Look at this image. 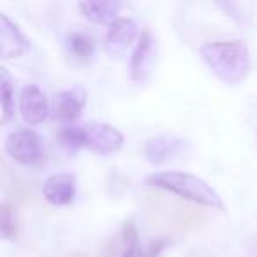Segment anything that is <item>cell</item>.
<instances>
[{
    "mask_svg": "<svg viewBox=\"0 0 257 257\" xmlns=\"http://www.w3.org/2000/svg\"><path fill=\"white\" fill-rule=\"evenodd\" d=\"M147 220L152 229L168 232H183L208 220V213L196 204H189L157 190L145 194Z\"/></svg>",
    "mask_w": 257,
    "mask_h": 257,
    "instance_id": "1",
    "label": "cell"
},
{
    "mask_svg": "<svg viewBox=\"0 0 257 257\" xmlns=\"http://www.w3.org/2000/svg\"><path fill=\"white\" fill-rule=\"evenodd\" d=\"M203 60L227 85H236L250 71L248 50L241 41H218L206 43L199 48Z\"/></svg>",
    "mask_w": 257,
    "mask_h": 257,
    "instance_id": "2",
    "label": "cell"
},
{
    "mask_svg": "<svg viewBox=\"0 0 257 257\" xmlns=\"http://www.w3.org/2000/svg\"><path fill=\"white\" fill-rule=\"evenodd\" d=\"M147 183L166 190L169 194L183 197V199H189L196 204H203V206L215 208V210H224V203H222L220 196L204 180L197 178L190 173L161 171L148 176Z\"/></svg>",
    "mask_w": 257,
    "mask_h": 257,
    "instance_id": "3",
    "label": "cell"
},
{
    "mask_svg": "<svg viewBox=\"0 0 257 257\" xmlns=\"http://www.w3.org/2000/svg\"><path fill=\"white\" fill-rule=\"evenodd\" d=\"M6 152L23 166H34L43 161V141L30 128H16L6 138Z\"/></svg>",
    "mask_w": 257,
    "mask_h": 257,
    "instance_id": "4",
    "label": "cell"
},
{
    "mask_svg": "<svg viewBox=\"0 0 257 257\" xmlns=\"http://www.w3.org/2000/svg\"><path fill=\"white\" fill-rule=\"evenodd\" d=\"M83 128V147L99 155H111L118 152L123 143L120 131L106 123H88Z\"/></svg>",
    "mask_w": 257,
    "mask_h": 257,
    "instance_id": "5",
    "label": "cell"
},
{
    "mask_svg": "<svg viewBox=\"0 0 257 257\" xmlns=\"http://www.w3.org/2000/svg\"><path fill=\"white\" fill-rule=\"evenodd\" d=\"M30 50V41L20 30L16 23L9 20L4 13H0V58L13 60L20 58Z\"/></svg>",
    "mask_w": 257,
    "mask_h": 257,
    "instance_id": "6",
    "label": "cell"
},
{
    "mask_svg": "<svg viewBox=\"0 0 257 257\" xmlns=\"http://www.w3.org/2000/svg\"><path fill=\"white\" fill-rule=\"evenodd\" d=\"M20 113L27 123L39 125L48 116V99L46 93L36 85H29L23 88L20 97Z\"/></svg>",
    "mask_w": 257,
    "mask_h": 257,
    "instance_id": "7",
    "label": "cell"
},
{
    "mask_svg": "<svg viewBox=\"0 0 257 257\" xmlns=\"http://www.w3.org/2000/svg\"><path fill=\"white\" fill-rule=\"evenodd\" d=\"M154 55V39H152L150 32H143L133 53V58H131V76L140 85H145L150 78V71L155 58Z\"/></svg>",
    "mask_w": 257,
    "mask_h": 257,
    "instance_id": "8",
    "label": "cell"
},
{
    "mask_svg": "<svg viewBox=\"0 0 257 257\" xmlns=\"http://www.w3.org/2000/svg\"><path fill=\"white\" fill-rule=\"evenodd\" d=\"M138 36V27L133 20L128 18H116L111 22L107 29V50L111 55H120L134 43Z\"/></svg>",
    "mask_w": 257,
    "mask_h": 257,
    "instance_id": "9",
    "label": "cell"
},
{
    "mask_svg": "<svg viewBox=\"0 0 257 257\" xmlns=\"http://www.w3.org/2000/svg\"><path fill=\"white\" fill-rule=\"evenodd\" d=\"M74 194H76V180L72 175L58 173V175H51L44 182V197L51 204L62 206V204L72 203Z\"/></svg>",
    "mask_w": 257,
    "mask_h": 257,
    "instance_id": "10",
    "label": "cell"
},
{
    "mask_svg": "<svg viewBox=\"0 0 257 257\" xmlns=\"http://www.w3.org/2000/svg\"><path fill=\"white\" fill-rule=\"evenodd\" d=\"M85 106V92L81 88L65 90L58 93L55 100V114L60 120H74Z\"/></svg>",
    "mask_w": 257,
    "mask_h": 257,
    "instance_id": "11",
    "label": "cell"
},
{
    "mask_svg": "<svg viewBox=\"0 0 257 257\" xmlns=\"http://www.w3.org/2000/svg\"><path fill=\"white\" fill-rule=\"evenodd\" d=\"M121 8L120 2L114 0H97V2H81L79 9L88 20L95 23H107L116 20V13Z\"/></svg>",
    "mask_w": 257,
    "mask_h": 257,
    "instance_id": "12",
    "label": "cell"
},
{
    "mask_svg": "<svg viewBox=\"0 0 257 257\" xmlns=\"http://www.w3.org/2000/svg\"><path fill=\"white\" fill-rule=\"evenodd\" d=\"M180 147H182V143L178 140H171V138H152L145 145V155L154 164H161V162L171 159L180 150Z\"/></svg>",
    "mask_w": 257,
    "mask_h": 257,
    "instance_id": "13",
    "label": "cell"
},
{
    "mask_svg": "<svg viewBox=\"0 0 257 257\" xmlns=\"http://www.w3.org/2000/svg\"><path fill=\"white\" fill-rule=\"evenodd\" d=\"M18 234V220L15 208L9 201L0 204V238L13 239Z\"/></svg>",
    "mask_w": 257,
    "mask_h": 257,
    "instance_id": "14",
    "label": "cell"
},
{
    "mask_svg": "<svg viewBox=\"0 0 257 257\" xmlns=\"http://www.w3.org/2000/svg\"><path fill=\"white\" fill-rule=\"evenodd\" d=\"M121 245H123L121 257H147L143 248L140 246V241H138V231L133 220L125 222L123 231H121Z\"/></svg>",
    "mask_w": 257,
    "mask_h": 257,
    "instance_id": "15",
    "label": "cell"
},
{
    "mask_svg": "<svg viewBox=\"0 0 257 257\" xmlns=\"http://www.w3.org/2000/svg\"><path fill=\"white\" fill-rule=\"evenodd\" d=\"M69 50L78 60L86 62L93 55V43L88 36L81 32H74L69 36Z\"/></svg>",
    "mask_w": 257,
    "mask_h": 257,
    "instance_id": "16",
    "label": "cell"
},
{
    "mask_svg": "<svg viewBox=\"0 0 257 257\" xmlns=\"http://www.w3.org/2000/svg\"><path fill=\"white\" fill-rule=\"evenodd\" d=\"M0 104L4 111V120L8 121L13 114V83L11 76L4 67H0Z\"/></svg>",
    "mask_w": 257,
    "mask_h": 257,
    "instance_id": "17",
    "label": "cell"
},
{
    "mask_svg": "<svg viewBox=\"0 0 257 257\" xmlns=\"http://www.w3.org/2000/svg\"><path fill=\"white\" fill-rule=\"evenodd\" d=\"M58 140L64 147L78 150L83 147V128L81 127H62L58 131Z\"/></svg>",
    "mask_w": 257,
    "mask_h": 257,
    "instance_id": "18",
    "label": "cell"
},
{
    "mask_svg": "<svg viewBox=\"0 0 257 257\" xmlns=\"http://www.w3.org/2000/svg\"><path fill=\"white\" fill-rule=\"evenodd\" d=\"M13 190L22 203H34L37 199V187L34 183L27 182V180H15Z\"/></svg>",
    "mask_w": 257,
    "mask_h": 257,
    "instance_id": "19",
    "label": "cell"
},
{
    "mask_svg": "<svg viewBox=\"0 0 257 257\" xmlns=\"http://www.w3.org/2000/svg\"><path fill=\"white\" fill-rule=\"evenodd\" d=\"M166 246H168V241H166V239H157V241L152 243L150 248L145 252V255L147 257H159V253H161Z\"/></svg>",
    "mask_w": 257,
    "mask_h": 257,
    "instance_id": "20",
    "label": "cell"
},
{
    "mask_svg": "<svg viewBox=\"0 0 257 257\" xmlns=\"http://www.w3.org/2000/svg\"><path fill=\"white\" fill-rule=\"evenodd\" d=\"M118 250H120V241H118L116 238L111 239L106 245V248H104V257H116Z\"/></svg>",
    "mask_w": 257,
    "mask_h": 257,
    "instance_id": "21",
    "label": "cell"
},
{
    "mask_svg": "<svg viewBox=\"0 0 257 257\" xmlns=\"http://www.w3.org/2000/svg\"><path fill=\"white\" fill-rule=\"evenodd\" d=\"M183 257H211V253L206 248H192L185 253Z\"/></svg>",
    "mask_w": 257,
    "mask_h": 257,
    "instance_id": "22",
    "label": "cell"
},
{
    "mask_svg": "<svg viewBox=\"0 0 257 257\" xmlns=\"http://www.w3.org/2000/svg\"><path fill=\"white\" fill-rule=\"evenodd\" d=\"M6 176H8V168H6L4 161L0 159V183H4V182H6Z\"/></svg>",
    "mask_w": 257,
    "mask_h": 257,
    "instance_id": "23",
    "label": "cell"
},
{
    "mask_svg": "<svg viewBox=\"0 0 257 257\" xmlns=\"http://www.w3.org/2000/svg\"><path fill=\"white\" fill-rule=\"evenodd\" d=\"M71 257H86L85 253H79V252H76V253H72Z\"/></svg>",
    "mask_w": 257,
    "mask_h": 257,
    "instance_id": "24",
    "label": "cell"
}]
</instances>
